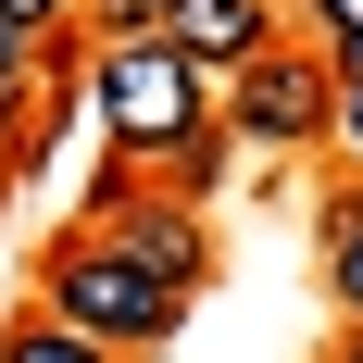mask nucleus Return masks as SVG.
I'll return each mask as SVG.
<instances>
[{
    "instance_id": "ddd939ff",
    "label": "nucleus",
    "mask_w": 363,
    "mask_h": 363,
    "mask_svg": "<svg viewBox=\"0 0 363 363\" xmlns=\"http://www.w3.org/2000/svg\"><path fill=\"white\" fill-rule=\"evenodd\" d=\"M338 88H363V50H338Z\"/></svg>"
},
{
    "instance_id": "20e7f679",
    "label": "nucleus",
    "mask_w": 363,
    "mask_h": 363,
    "mask_svg": "<svg viewBox=\"0 0 363 363\" xmlns=\"http://www.w3.org/2000/svg\"><path fill=\"white\" fill-rule=\"evenodd\" d=\"M88 238H113L125 263H150V276H163L176 301L213 276V238H201V213H188V201H163V188H125V176L88 201Z\"/></svg>"
},
{
    "instance_id": "9d476101",
    "label": "nucleus",
    "mask_w": 363,
    "mask_h": 363,
    "mask_svg": "<svg viewBox=\"0 0 363 363\" xmlns=\"http://www.w3.org/2000/svg\"><path fill=\"white\" fill-rule=\"evenodd\" d=\"M63 26H75V0H0V38H26V50L63 38Z\"/></svg>"
},
{
    "instance_id": "7ed1b4c3",
    "label": "nucleus",
    "mask_w": 363,
    "mask_h": 363,
    "mask_svg": "<svg viewBox=\"0 0 363 363\" xmlns=\"http://www.w3.org/2000/svg\"><path fill=\"white\" fill-rule=\"evenodd\" d=\"M326 113H338V50H313V38H276L225 75V138L238 150H313Z\"/></svg>"
},
{
    "instance_id": "9b49d317",
    "label": "nucleus",
    "mask_w": 363,
    "mask_h": 363,
    "mask_svg": "<svg viewBox=\"0 0 363 363\" xmlns=\"http://www.w3.org/2000/svg\"><path fill=\"white\" fill-rule=\"evenodd\" d=\"M301 13H313V38H326V50H363V0H301Z\"/></svg>"
},
{
    "instance_id": "1a4fd4ad",
    "label": "nucleus",
    "mask_w": 363,
    "mask_h": 363,
    "mask_svg": "<svg viewBox=\"0 0 363 363\" xmlns=\"http://www.w3.org/2000/svg\"><path fill=\"white\" fill-rule=\"evenodd\" d=\"M176 0H88V38H150Z\"/></svg>"
},
{
    "instance_id": "f8f14e48",
    "label": "nucleus",
    "mask_w": 363,
    "mask_h": 363,
    "mask_svg": "<svg viewBox=\"0 0 363 363\" xmlns=\"http://www.w3.org/2000/svg\"><path fill=\"white\" fill-rule=\"evenodd\" d=\"M326 150H338V163H363V88H338V113H326Z\"/></svg>"
},
{
    "instance_id": "0eeeda50",
    "label": "nucleus",
    "mask_w": 363,
    "mask_h": 363,
    "mask_svg": "<svg viewBox=\"0 0 363 363\" xmlns=\"http://www.w3.org/2000/svg\"><path fill=\"white\" fill-rule=\"evenodd\" d=\"M326 301L363 326V201H338V225H326Z\"/></svg>"
},
{
    "instance_id": "39448f33",
    "label": "nucleus",
    "mask_w": 363,
    "mask_h": 363,
    "mask_svg": "<svg viewBox=\"0 0 363 363\" xmlns=\"http://www.w3.org/2000/svg\"><path fill=\"white\" fill-rule=\"evenodd\" d=\"M163 38H176L188 63L225 88V75L251 63V50H276V13H263V0H176V13H163Z\"/></svg>"
},
{
    "instance_id": "4468645a",
    "label": "nucleus",
    "mask_w": 363,
    "mask_h": 363,
    "mask_svg": "<svg viewBox=\"0 0 363 363\" xmlns=\"http://www.w3.org/2000/svg\"><path fill=\"white\" fill-rule=\"evenodd\" d=\"M338 363H363V326H351V338H338Z\"/></svg>"
},
{
    "instance_id": "f257e3e1",
    "label": "nucleus",
    "mask_w": 363,
    "mask_h": 363,
    "mask_svg": "<svg viewBox=\"0 0 363 363\" xmlns=\"http://www.w3.org/2000/svg\"><path fill=\"white\" fill-rule=\"evenodd\" d=\"M88 101H101L113 150H125V163H163V176H176L201 138H225L213 75L188 63L163 26H150V38H88Z\"/></svg>"
},
{
    "instance_id": "6e6552de",
    "label": "nucleus",
    "mask_w": 363,
    "mask_h": 363,
    "mask_svg": "<svg viewBox=\"0 0 363 363\" xmlns=\"http://www.w3.org/2000/svg\"><path fill=\"white\" fill-rule=\"evenodd\" d=\"M26 101H38V50H26V38H0V138L26 125Z\"/></svg>"
},
{
    "instance_id": "423d86ee",
    "label": "nucleus",
    "mask_w": 363,
    "mask_h": 363,
    "mask_svg": "<svg viewBox=\"0 0 363 363\" xmlns=\"http://www.w3.org/2000/svg\"><path fill=\"white\" fill-rule=\"evenodd\" d=\"M0 363H125V351H101V338H75L63 313H26V326L0 338Z\"/></svg>"
},
{
    "instance_id": "f03ea898",
    "label": "nucleus",
    "mask_w": 363,
    "mask_h": 363,
    "mask_svg": "<svg viewBox=\"0 0 363 363\" xmlns=\"http://www.w3.org/2000/svg\"><path fill=\"white\" fill-rule=\"evenodd\" d=\"M38 313H63L75 338H101V351H150V338H176L188 301L150 276V263H125L113 238H63L50 251V276H38Z\"/></svg>"
}]
</instances>
